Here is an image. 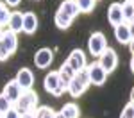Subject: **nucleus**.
<instances>
[{"label": "nucleus", "instance_id": "36", "mask_svg": "<svg viewBox=\"0 0 134 118\" xmlns=\"http://www.w3.org/2000/svg\"><path fill=\"white\" fill-rule=\"evenodd\" d=\"M127 2H134V0H127Z\"/></svg>", "mask_w": 134, "mask_h": 118}, {"label": "nucleus", "instance_id": "2", "mask_svg": "<svg viewBox=\"0 0 134 118\" xmlns=\"http://www.w3.org/2000/svg\"><path fill=\"white\" fill-rule=\"evenodd\" d=\"M43 84H45V89L54 97H61L64 91H68V86L61 81L59 72H50V74H47Z\"/></svg>", "mask_w": 134, "mask_h": 118}, {"label": "nucleus", "instance_id": "26", "mask_svg": "<svg viewBox=\"0 0 134 118\" xmlns=\"http://www.w3.org/2000/svg\"><path fill=\"white\" fill-rule=\"evenodd\" d=\"M2 116H4V118H21V115H20V111H18L16 107L13 106L9 111H7V113H4Z\"/></svg>", "mask_w": 134, "mask_h": 118}, {"label": "nucleus", "instance_id": "5", "mask_svg": "<svg viewBox=\"0 0 134 118\" xmlns=\"http://www.w3.org/2000/svg\"><path fill=\"white\" fill-rule=\"evenodd\" d=\"M88 75H90L91 84H95V86H102L105 82V79H107V72L104 70V66L98 61L88 64Z\"/></svg>", "mask_w": 134, "mask_h": 118}, {"label": "nucleus", "instance_id": "20", "mask_svg": "<svg viewBox=\"0 0 134 118\" xmlns=\"http://www.w3.org/2000/svg\"><path fill=\"white\" fill-rule=\"evenodd\" d=\"M122 9H124V21L125 23L134 21V2H127L125 0L124 4H122Z\"/></svg>", "mask_w": 134, "mask_h": 118}, {"label": "nucleus", "instance_id": "4", "mask_svg": "<svg viewBox=\"0 0 134 118\" xmlns=\"http://www.w3.org/2000/svg\"><path fill=\"white\" fill-rule=\"evenodd\" d=\"M88 48H90V54L91 55H100V54L107 48V41H105V36L102 32H93L88 40Z\"/></svg>", "mask_w": 134, "mask_h": 118}, {"label": "nucleus", "instance_id": "14", "mask_svg": "<svg viewBox=\"0 0 134 118\" xmlns=\"http://www.w3.org/2000/svg\"><path fill=\"white\" fill-rule=\"evenodd\" d=\"M57 72H59V77H61V81H63V82H64L66 86H70V82L73 81V77H75V74H77V70H75V68H73V66L68 63V61H64Z\"/></svg>", "mask_w": 134, "mask_h": 118}, {"label": "nucleus", "instance_id": "28", "mask_svg": "<svg viewBox=\"0 0 134 118\" xmlns=\"http://www.w3.org/2000/svg\"><path fill=\"white\" fill-rule=\"evenodd\" d=\"M21 118H36L34 111H27V113H21Z\"/></svg>", "mask_w": 134, "mask_h": 118}, {"label": "nucleus", "instance_id": "22", "mask_svg": "<svg viewBox=\"0 0 134 118\" xmlns=\"http://www.w3.org/2000/svg\"><path fill=\"white\" fill-rule=\"evenodd\" d=\"M81 13H91L95 7V0H75Z\"/></svg>", "mask_w": 134, "mask_h": 118}, {"label": "nucleus", "instance_id": "16", "mask_svg": "<svg viewBox=\"0 0 134 118\" xmlns=\"http://www.w3.org/2000/svg\"><path fill=\"white\" fill-rule=\"evenodd\" d=\"M61 13H64L66 16H70V18H75L81 11H79V5H77V2L75 0H64L61 5H59V9Z\"/></svg>", "mask_w": 134, "mask_h": 118}, {"label": "nucleus", "instance_id": "24", "mask_svg": "<svg viewBox=\"0 0 134 118\" xmlns=\"http://www.w3.org/2000/svg\"><path fill=\"white\" fill-rule=\"evenodd\" d=\"M9 16H11V13L7 11V7H5V5L0 2V27H2V25H7Z\"/></svg>", "mask_w": 134, "mask_h": 118}, {"label": "nucleus", "instance_id": "7", "mask_svg": "<svg viewBox=\"0 0 134 118\" xmlns=\"http://www.w3.org/2000/svg\"><path fill=\"white\" fill-rule=\"evenodd\" d=\"M52 59H54V52H52L50 48H40L38 52L34 54V64L38 68H41V70L50 66Z\"/></svg>", "mask_w": 134, "mask_h": 118}, {"label": "nucleus", "instance_id": "34", "mask_svg": "<svg viewBox=\"0 0 134 118\" xmlns=\"http://www.w3.org/2000/svg\"><path fill=\"white\" fill-rule=\"evenodd\" d=\"M55 118H64V116H63L61 113H55Z\"/></svg>", "mask_w": 134, "mask_h": 118}, {"label": "nucleus", "instance_id": "33", "mask_svg": "<svg viewBox=\"0 0 134 118\" xmlns=\"http://www.w3.org/2000/svg\"><path fill=\"white\" fill-rule=\"evenodd\" d=\"M131 70H132V74H134V55H132V59H131Z\"/></svg>", "mask_w": 134, "mask_h": 118}, {"label": "nucleus", "instance_id": "30", "mask_svg": "<svg viewBox=\"0 0 134 118\" xmlns=\"http://www.w3.org/2000/svg\"><path fill=\"white\" fill-rule=\"evenodd\" d=\"M129 50H131V54L134 55V38L131 40V43H129Z\"/></svg>", "mask_w": 134, "mask_h": 118}, {"label": "nucleus", "instance_id": "1", "mask_svg": "<svg viewBox=\"0 0 134 118\" xmlns=\"http://www.w3.org/2000/svg\"><path fill=\"white\" fill-rule=\"evenodd\" d=\"M90 84H91V81H90V75H88V68H84V70L75 74L73 81L68 86V93L72 97H81L90 88Z\"/></svg>", "mask_w": 134, "mask_h": 118}, {"label": "nucleus", "instance_id": "32", "mask_svg": "<svg viewBox=\"0 0 134 118\" xmlns=\"http://www.w3.org/2000/svg\"><path fill=\"white\" fill-rule=\"evenodd\" d=\"M131 102L134 104V86H132V89H131Z\"/></svg>", "mask_w": 134, "mask_h": 118}, {"label": "nucleus", "instance_id": "19", "mask_svg": "<svg viewBox=\"0 0 134 118\" xmlns=\"http://www.w3.org/2000/svg\"><path fill=\"white\" fill-rule=\"evenodd\" d=\"M72 20H73V18L66 16L64 13H61V11H57L55 16H54V21H55V25H57L59 29H68V27L72 25Z\"/></svg>", "mask_w": 134, "mask_h": 118}, {"label": "nucleus", "instance_id": "27", "mask_svg": "<svg viewBox=\"0 0 134 118\" xmlns=\"http://www.w3.org/2000/svg\"><path fill=\"white\" fill-rule=\"evenodd\" d=\"M11 55V52L4 47V43L0 41V61H7V57Z\"/></svg>", "mask_w": 134, "mask_h": 118}, {"label": "nucleus", "instance_id": "15", "mask_svg": "<svg viewBox=\"0 0 134 118\" xmlns=\"http://www.w3.org/2000/svg\"><path fill=\"white\" fill-rule=\"evenodd\" d=\"M38 29V16L34 13H23V29L25 34H34Z\"/></svg>", "mask_w": 134, "mask_h": 118}, {"label": "nucleus", "instance_id": "6", "mask_svg": "<svg viewBox=\"0 0 134 118\" xmlns=\"http://www.w3.org/2000/svg\"><path fill=\"white\" fill-rule=\"evenodd\" d=\"M98 63L104 66V70L107 72V74H111L114 68L118 66V55L114 52L113 48H105L100 55H98Z\"/></svg>", "mask_w": 134, "mask_h": 118}, {"label": "nucleus", "instance_id": "31", "mask_svg": "<svg viewBox=\"0 0 134 118\" xmlns=\"http://www.w3.org/2000/svg\"><path fill=\"white\" fill-rule=\"evenodd\" d=\"M129 29H131V36L134 38V21H131V23H129Z\"/></svg>", "mask_w": 134, "mask_h": 118}, {"label": "nucleus", "instance_id": "37", "mask_svg": "<svg viewBox=\"0 0 134 118\" xmlns=\"http://www.w3.org/2000/svg\"><path fill=\"white\" fill-rule=\"evenodd\" d=\"M0 118H4V116H2V115H0Z\"/></svg>", "mask_w": 134, "mask_h": 118}, {"label": "nucleus", "instance_id": "29", "mask_svg": "<svg viewBox=\"0 0 134 118\" xmlns=\"http://www.w3.org/2000/svg\"><path fill=\"white\" fill-rule=\"evenodd\" d=\"M5 4H7V5H13V7H14V5H18V4H20V0H5Z\"/></svg>", "mask_w": 134, "mask_h": 118}, {"label": "nucleus", "instance_id": "35", "mask_svg": "<svg viewBox=\"0 0 134 118\" xmlns=\"http://www.w3.org/2000/svg\"><path fill=\"white\" fill-rule=\"evenodd\" d=\"M0 38H2V31H0Z\"/></svg>", "mask_w": 134, "mask_h": 118}, {"label": "nucleus", "instance_id": "9", "mask_svg": "<svg viewBox=\"0 0 134 118\" xmlns=\"http://www.w3.org/2000/svg\"><path fill=\"white\" fill-rule=\"evenodd\" d=\"M66 61L72 64L77 72H81V70H84V68H88V64H86V54H84L81 48H75V50H72Z\"/></svg>", "mask_w": 134, "mask_h": 118}, {"label": "nucleus", "instance_id": "13", "mask_svg": "<svg viewBox=\"0 0 134 118\" xmlns=\"http://www.w3.org/2000/svg\"><path fill=\"white\" fill-rule=\"evenodd\" d=\"M16 81H18V84L23 89H31L32 84H34V74H32L29 68H21V70H18V74H16Z\"/></svg>", "mask_w": 134, "mask_h": 118}, {"label": "nucleus", "instance_id": "10", "mask_svg": "<svg viewBox=\"0 0 134 118\" xmlns=\"http://www.w3.org/2000/svg\"><path fill=\"white\" fill-rule=\"evenodd\" d=\"M114 38H116V41L122 43V45H129L131 40H132V36H131V29H129V23H118V25H114Z\"/></svg>", "mask_w": 134, "mask_h": 118}, {"label": "nucleus", "instance_id": "18", "mask_svg": "<svg viewBox=\"0 0 134 118\" xmlns=\"http://www.w3.org/2000/svg\"><path fill=\"white\" fill-rule=\"evenodd\" d=\"M59 113H61L64 118H79V106L73 104V102H68V104L63 106V109Z\"/></svg>", "mask_w": 134, "mask_h": 118}, {"label": "nucleus", "instance_id": "11", "mask_svg": "<svg viewBox=\"0 0 134 118\" xmlns=\"http://www.w3.org/2000/svg\"><path fill=\"white\" fill-rule=\"evenodd\" d=\"M0 41L4 43V47L9 50L11 54L16 52V48H18V38H16V32L7 29V31H2V38H0Z\"/></svg>", "mask_w": 134, "mask_h": 118}, {"label": "nucleus", "instance_id": "23", "mask_svg": "<svg viewBox=\"0 0 134 118\" xmlns=\"http://www.w3.org/2000/svg\"><path fill=\"white\" fill-rule=\"evenodd\" d=\"M13 106H14V104H13V102H11L9 98H7V97L4 95V93H2V95H0V115L7 113V111H9V109H11Z\"/></svg>", "mask_w": 134, "mask_h": 118}, {"label": "nucleus", "instance_id": "25", "mask_svg": "<svg viewBox=\"0 0 134 118\" xmlns=\"http://www.w3.org/2000/svg\"><path fill=\"white\" fill-rule=\"evenodd\" d=\"M120 118H134V104H132V102H129V104L122 109Z\"/></svg>", "mask_w": 134, "mask_h": 118}, {"label": "nucleus", "instance_id": "17", "mask_svg": "<svg viewBox=\"0 0 134 118\" xmlns=\"http://www.w3.org/2000/svg\"><path fill=\"white\" fill-rule=\"evenodd\" d=\"M11 31H14L16 34L23 29V13H11L9 21H7Z\"/></svg>", "mask_w": 134, "mask_h": 118}, {"label": "nucleus", "instance_id": "21", "mask_svg": "<svg viewBox=\"0 0 134 118\" xmlns=\"http://www.w3.org/2000/svg\"><path fill=\"white\" fill-rule=\"evenodd\" d=\"M34 113H36V118H55L54 109H52V107H48V106L38 107V109H34Z\"/></svg>", "mask_w": 134, "mask_h": 118}, {"label": "nucleus", "instance_id": "8", "mask_svg": "<svg viewBox=\"0 0 134 118\" xmlns=\"http://www.w3.org/2000/svg\"><path fill=\"white\" fill-rule=\"evenodd\" d=\"M21 93H23V88L18 84V81H16V79L9 81V82L5 84V88H4V95L7 97L13 104H16V102H18V98L21 97Z\"/></svg>", "mask_w": 134, "mask_h": 118}, {"label": "nucleus", "instance_id": "3", "mask_svg": "<svg viewBox=\"0 0 134 118\" xmlns=\"http://www.w3.org/2000/svg\"><path fill=\"white\" fill-rule=\"evenodd\" d=\"M36 104H38V95H36V91H32V88H31V89H23V93L18 98V102L14 104V107L20 111V115H21V113H27V111H34Z\"/></svg>", "mask_w": 134, "mask_h": 118}, {"label": "nucleus", "instance_id": "12", "mask_svg": "<svg viewBox=\"0 0 134 118\" xmlns=\"http://www.w3.org/2000/svg\"><path fill=\"white\" fill-rule=\"evenodd\" d=\"M107 20L111 25H118V23H124V9H122V4H111L109 9H107Z\"/></svg>", "mask_w": 134, "mask_h": 118}]
</instances>
